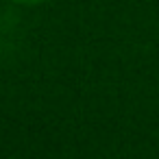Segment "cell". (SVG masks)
I'll list each match as a JSON object with an SVG mask.
<instances>
[{
	"label": "cell",
	"mask_w": 159,
	"mask_h": 159,
	"mask_svg": "<svg viewBox=\"0 0 159 159\" xmlns=\"http://www.w3.org/2000/svg\"><path fill=\"white\" fill-rule=\"evenodd\" d=\"M13 2H18V5H39L44 0H13Z\"/></svg>",
	"instance_id": "6da1fadb"
}]
</instances>
